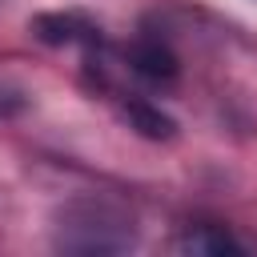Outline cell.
Here are the masks:
<instances>
[{
	"mask_svg": "<svg viewBox=\"0 0 257 257\" xmlns=\"http://www.w3.org/2000/svg\"><path fill=\"white\" fill-rule=\"evenodd\" d=\"M52 245L64 253H124L137 245V221L104 197H72L52 213Z\"/></svg>",
	"mask_w": 257,
	"mask_h": 257,
	"instance_id": "1",
	"label": "cell"
},
{
	"mask_svg": "<svg viewBox=\"0 0 257 257\" xmlns=\"http://www.w3.org/2000/svg\"><path fill=\"white\" fill-rule=\"evenodd\" d=\"M32 32L44 44H92V40H100V28L80 12H44L32 20Z\"/></svg>",
	"mask_w": 257,
	"mask_h": 257,
	"instance_id": "2",
	"label": "cell"
},
{
	"mask_svg": "<svg viewBox=\"0 0 257 257\" xmlns=\"http://www.w3.org/2000/svg\"><path fill=\"white\" fill-rule=\"evenodd\" d=\"M128 64H133V72H141L145 80H157V84H169V80H177V72H181L177 56H173L161 40H137V44L128 48Z\"/></svg>",
	"mask_w": 257,
	"mask_h": 257,
	"instance_id": "3",
	"label": "cell"
},
{
	"mask_svg": "<svg viewBox=\"0 0 257 257\" xmlns=\"http://www.w3.org/2000/svg\"><path fill=\"white\" fill-rule=\"evenodd\" d=\"M181 253H197V257H225V253H245V245L221 229V225H189L185 237L177 241Z\"/></svg>",
	"mask_w": 257,
	"mask_h": 257,
	"instance_id": "4",
	"label": "cell"
},
{
	"mask_svg": "<svg viewBox=\"0 0 257 257\" xmlns=\"http://www.w3.org/2000/svg\"><path fill=\"white\" fill-rule=\"evenodd\" d=\"M124 116H128V124H133L137 133H145V137H153V141H169V137L177 133L173 116H165L161 108H153V104H145V100H128V104H124Z\"/></svg>",
	"mask_w": 257,
	"mask_h": 257,
	"instance_id": "5",
	"label": "cell"
}]
</instances>
